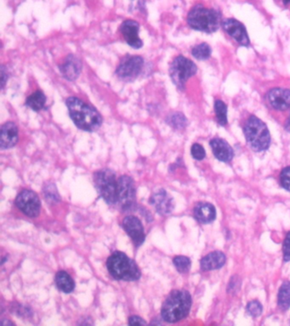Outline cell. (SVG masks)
<instances>
[{"mask_svg": "<svg viewBox=\"0 0 290 326\" xmlns=\"http://www.w3.org/2000/svg\"><path fill=\"white\" fill-rule=\"evenodd\" d=\"M167 122L175 129H182L187 124V120L181 113L175 112L169 116Z\"/></svg>", "mask_w": 290, "mask_h": 326, "instance_id": "obj_26", "label": "cell"}, {"mask_svg": "<svg viewBox=\"0 0 290 326\" xmlns=\"http://www.w3.org/2000/svg\"><path fill=\"white\" fill-rule=\"evenodd\" d=\"M226 261L227 258L223 252H213L201 260V269L204 271L218 270L226 264Z\"/></svg>", "mask_w": 290, "mask_h": 326, "instance_id": "obj_20", "label": "cell"}, {"mask_svg": "<svg viewBox=\"0 0 290 326\" xmlns=\"http://www.w3.org/2000/svg\"><path fill=\"white\" fill-rule=\"evenodd\" d=\"M108 272L114 279L135 281L141 278V271L131 258L121 252L113 253L107 261Z\"/></svg>", "mask_w": 290, "mask_h": 326, "instance_id": "obj_4", "label": "cell"}, {"mask_svg": "<svg viewBox=\"0 0 290 326\" xmlns=\"http://www.w3.org/2000/svg\"><path fill=\"white\" fill-rule=\"evenodd\" d=\"M18 141V128L13 122H8L1 127L0 148H12Z\"/></svg>", "mask_w": 290, "mask_h": 326, "instance_id": "obj_16", "label": "cell"}, {"mask_svg": "<svg viewBox=\"0 0 290 326\" xmlns=\"http://www.w3.org/2000/svg\"><path fill=\"white\" fill-rule=\"evenodd\" d=\"M66 104L72 122L81 130L94 132L102 126L101 114L80 99L70 97L66 100Z\"/></svg>", "mask_w": 290, "mask_h": 326, "instance_id": "obj_1", "label": "cell"}, {"mask_svg": "<svg viewBox=\"0 0 290 326\" xmlns=\"http://www.w3.org/2000/svg\"><path fill=\"white\" fill-rule=\"evenodd\" d=\"M193 214L195 218L203 223H209L216 219V208L212 204L207 202H200L196 205Z\"/></svg>", "mask_w": 290, "mask_h": 326, "instance_id": "obj_19", "label": "cell"}, {"mask_svg": "<svg viewBox=\"0 0 290 326\" xmlns=\"http://www.w3.org/2000/svg\"><path fill=\"white\" fill-rule=\"evenodd\" d=\"M191 153L192 158L198 161L203 160L206 156L204 147L199 144H194L191 146Z\"/></svg>", "mask_w": 290, "mask_h": 326, "instance_id": "obj_30", "label": "cell"}, {"mask_svg": "<svg viewBox=\"0 0 290 326\" xmlns=\"http://www.w3.org/2000/svg\"><path fill=\"white\" fill-rule=\"evenodd\" d=\"M247 310H248V314L253 317H258L262 314L263 309H262V305L258 301H252L250 303H248Z\"/></svg>", "mask_w": 290, "mask_h": 326, "instance_id": "obj_29", "label": "cell"}, {"mask_svg": "<svg viewBox=\"0 0 290 326\" xmlns=\"http://www.w3.org/2000/svg\"><path fill=\"white\" fill-rule=\"evenodd\" d=\"M117 204L123 211L130 210L136 202V189L134 180L127 175L121 176L117 179Z\"/></svg>", "mask_w": 290, "mask_h": 326, "instance_id": "obj_8", "label": "cell"}, {"mask_svg": "<svg viewBox=\"0 0 290 326\" xmlns=\"http://www.w3.org/2000/svg\"><path fill=\"white\" fill-rule=\"evenodd\" d=\"M123 227L135 246H140L144 243L146 234L141 220L138 217L135 216L126 217L123 219Z\"/></svg>", "mask_w": 290, "mask_h": 326, "instance_id": "obj_12", "label": "cell"}, {"mask_svg": "<svg viewBox=\"0 0 290 326\" xmlns=\"http://www.w3.org/2000/svg\"><path fill=\"white\" fill-rule=\"evenodd\" d=\"M191 307V297L188 291H171L162 306V319L168 323L179 322L188 315Z\"/></svg>", "mask_w": 290, "mask_h": 326, "instance_id": "obj_2", "label": "cell"}, {"mask_svg": "<svg viewBox=\"0 0 290 326\" xmlns=\"http://www.w3.org/2000/svg\"><path fill=\"white\" fill-rule=\"evenodd\" d=\"M173 263L179 273H187L191 268V260L184 256H177L174 258Z\"/></svg>", "mask_w": 290, "mask_h": 326, "instance_id": "obj_27", "label": "cell"}, {"mask_svg": "<svg viewBox=\"0 0 290 326\" xmlns=\"http://www.w3.org/2000/svg\"><path fill=\"white\" fill-rule=\"evenodd\" d=\"M246 140L255 152H264L269 148L271 135L266 123L257 116H250L243 127Z\"/></svg>", "mask_w": 290, "mask_h": 326, "instance_id": "obj_5", "label": "cell"}, {"mask_svg": "<svg viewBox=\"0 0 290 326\" xmlns=\"http://www.w3.org/2000/svg\"><path fill=\"white\" fill-rule=\"evenodd\" d=\"M1 74H2L1 75V77H2V88H3L7 80V78H5V75H6V73H5V70H4V67H3V66H2V68H1Z\"/></svg>", "mask_w": 290, "mask_h": 326, "instance_id": "obj_34", "label": "cell"}, {"mask_svg": "<svg viewBox=\"0 0 290 326\" xmlns=\"http://www.w3.org/2000/svg\"><path fill=\"white\" fill-rule=\"evenodd\" d=\"M144 65V59L140 56L124 57L116 70V74L120 79L132 82L140 75Z\"/></svg>", "mask_w": 290, "mask_h": 326, "instance_id": "obj_9", "label": "cell"}, {"mask_svg": "<svg viewBox=\"0 0 290 326\" xmlns=\"http://www.w3.org/2000/svg\"><path fill=\"white\" fill-rule=\"evenodd\" d=\"M267 100L271 107L277 110L290 109V90L282 88H275L267 94Z\"/></svg>", "mask_w": 290, "mask_h": 326, "instance_id": "obj_14", "label": "cell"}, {"mask_svg": "<svg viewBox=\"0 0 290 326\" xmlns=\"http://www.w3.org/2000/svg\"><path fill=\"white\" fill-rule=\"evenodd\" d=\"M149 202L155 207L157 212L162 215L171 214L174 207L173 199L165 190H160L156 192L151 197Z\"/></svg>", "mask_w": 290, "mask_h": 326, "instance_id": "obj_15", "label": "cell"}, {"mask_svg": "<svg viewBox=\"0 0 290 326\" xmlns=\"http://www.w3.org/2000/svg\"><path fill=\"white\" fill-rule=\"evenodd\" d=\"M187 23L192 29L206 33H215L222 26V15L213 8L197 4L189 11Z\"/></svg>", "mask_w": 290, "mask_h": 326, "instance_id": "obj_3", "label": "cell"}, {"mask_svg": "<svg viewBox=\"0 0 290 326\" xmlns=\"http://www.w3.org/2000/svg\"><path fill=\"white\" fill-rule=\"evenodd\" d=\"M222 28L225 32L235 39L240 45L248 47L249 45V38L243 24L233 18L222 21Z\"/></svg>", "mask_w": 290, "mask_h": 326, "instance_id": "obj_11", "label": "cell"}, {"mask_svg": "<svg viewBox=\"0 0 290 326\" xmlns=\"http://www.w3.org/2000/svg\"><path fill=\"white\" fill-rule=\"evenodd\" d=\"M15 205L27 216L36 217L41 209V203L36 193L30 190H23L15 199Z\"/></svg>", "mask_w": 290, "mask_h": 326, "instance_id": "obj_10", "label": "cell"}, {"mask_svg": "<svg viewBox=\"0 0 290 326\" xmlns=\"http://www.w3.org/2000/svg\"><path fill=\"white\" fill-rule=\"evenodd\" d=\"M284 261H290V231L288 233L283 245Z\"/></svg>", "mask_w": 290, "mask_h": 326, "instance_id": "obj_32", "label": "cell"}, {"mask_svg": "<svg viewBox=\"0 0 290 326\" xmlns=\"http://www.w3.org/2000/svg\"><path fill=\"white\" fill-rule=\"evenodd\" d=\"M211 48L210 45H207L205 43L200 44V45L195 46L191 54L192 55L196 58V59H201V60H204V59H208L211 55Z\"/></svg>", "mask_w": 290, "mask_h": 326, "instance_id": "obj_25", "label": "cell"}, {"mask_svg": "<svg viewBox=\"0 0 290 326\" xmlns=\"http://www.w3.org/2000/svg\"><path fill=\"white\" fill-rule=\"evenodd\" d=\"M286 129L288 131H290V116H289V119H288L287 122H286Z\"/></svg>", "mask_w": 290, "mask_h": 326, "instance_id": "obj_35", "label": "cell"}, {"mask_svg": "<svg viewBox=\"0 0 290 326\" xmlns=\"http://www.w3.org/2000/svg\"><path fill=\"white\" fill-rule=\"evenodd\" d=\"M210 146L213 153L218 160L224 163H228L232 160L234 152L230 145L226 140L216 138L210 141Z\"/></svg>", "mask_w": 290, "mask_h": 326, "instance_id": "obj_17", "label": "cell"}, {"mask_svg": "<svg viewBox=\"0 0 290 326\" xmlns=\"http://www.w3.org/2000/svg\"><path fill=\"white\" fill-rule=\"evenodd\" d=\"M215 111H216V118L219 124L226 126L228 124V107L224 102L217 100L215 102Z\"/></svg>", "mask_w": 290, "mask_h": 326, "instance_id": "obj_24", "label": "cell"}, {"mask_svg": "<svg viewBox=\"0 0 290 326\" xmlns=\"http://www.w3.org/2000/svg\"><path fill=\"white\" fill-rule=\"evenodd\" d=\"M139 30L140 25L133 20H126L120 27V31L127 44L134 49H140L143 46V43L139 38Z\"/></svg>", "mask_w": 290, "mask_h": 326, "instance_id": "obj_13", "label": "cell"}, {"mask_svg": "<svg viewBox=\"0 0 290 326\" xmlns=\"http://www.w3.org/2000/svg\"><path fill=\"white\" fill-rule=\"evenodd\" d=\"M280 182L283 188L290 191V166L283 169L280 174Z\"/></svg>", "mask_w": 290, "mask_h": 326, "instance_id": "obj_31", "label": "cell"}, {"mask_svg": "<svg viewBox=\"0 0 290 326\" xmlns=\"http://www.w3.org/2000/svg\"><path fill=\"white\" fill-rule=\"evenodd\" d=\"M278 303L279 308L283 311H286L290 308V282L285 281L281 285L278 292Z\"/></svg>", "mask_w": 290, "mask_h": 326, "instance_id": "obj_22", "label": "cell"}, {"mask_svg": "<svg viewBox=\"0 0 290 326\" xmlns=\"http://www.w3.org/2000/svg\"><path fill=\"white\" fill-rule=\"evenodd\" d=\"M197 65L182 55L174 58L171 63L170 74L174 85L179 89H185V83L197 72Z\"/></svg>", "mask_w": 290, "mask_h": 326, "instance_id": "obj_7", "label": "cell"}, {"mask_svg": "<svg viewBox=\"0 0 290 326\" xmlns=\"http://www.w3.org/2000/svg\"><path fill=\"white\" fill-rule=\"evenodd\" d=\"M44 192L47 201H53L56 202L59 200V195L54 184H47L44 189Z\"/></svg>", "mask_w": 290, "mask_h": 326, "instance_id": "obj_28", "label": "cell"}, {"mask_svg": "<svg viewBox=\"0 0 290 326\" xmlns=\"http://www.w3.org/2000/svg\"><path fill=\"white\" fill-rule=\"evenodd\" d=\"M60 72L67 80L73 81L80 74L82 64L77 57L69 55L60 66Z\"/></svg>", "mask_w": 290, "mask_h": 326, "instance_id": "obj_18", "label": "cell"}, {"mask_svg": "<svg viewBox=\"0 0 290 326\" xmlns=\"http://www.w3.org/2000/svg\"><path fill=\"white\" fill-rule=\"evenodd\" d=\"M57 288L64 293H71L75 288V283L66 271H59L55 278Z\"/></svg>", "mask_w": 290, "mask_h": 326, "instance_id": "obj_21", "label": "cell"}, {"mask_svg": "<svg viewBox=\"0 0 290 326\" xmlns=\"http://www.w3.org/2000/svg\"><path fill=\"white\" fill-rule=\"evenodd\" d=\"M129 325L130 326H146L147 325V322L144 321L143 319H141V317L139 316H131V317L129 319Z\"/></svg>", "mask_w": 290, "mask_h": 326, "instance_id": "obj_33", "label": "cell"}, {"mask_svg": "<svg viewBox=\"0 0 290 326\" xmlns=\"http://www.w3.org/2000/svg\"><path fill=\"white\" fill-rule=\"evenodd\" d=\"M46 102V97L42 91H36L27 99L26 105L27 107H30L34 111H39L45 107Z\"/></svg>", "mask_w": 290, "mask_h": 326, "instance_id": "obj_23", "label": "cell"}, {"mask_svg": "<svg viewBox=\"0 0 290 326\" xmlns=\"http://www.w3.org/2000/svg\"><path fill=\"white\" fill-rule=\"evenodd\" d=\"M281 1L284 5H289V4H290V0H281Z\"/></svg>", "mask_w": 290, "mask_h": 326, "instance_id": "obj_36", "label": "cell"}, {"mask_svg": "<svg viewBox=\"0 0 290 326\" xmlns=\"http://www.w3.org/2000/svg\"><path fill=\"white\" fill-rule=\"evenodd\" d=\"M116 173L111 169H101L94 174L96 190L108 204H117L118 184Z\"/></svg>", "mask_w": 290, "mask_h": 326, "instance_id": "obj_6", "label": "cell"}]
</instances>
